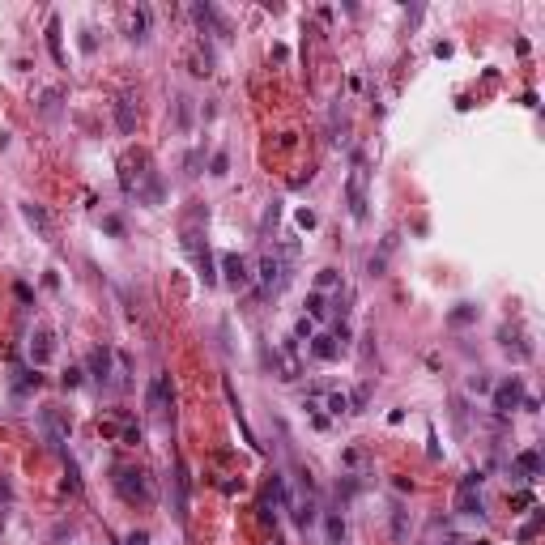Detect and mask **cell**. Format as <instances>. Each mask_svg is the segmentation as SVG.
Instances as JSON below:
<instances>
[{
	"label": "cell",
	"instance_id": "14",
	"mask_svg": "<svg viewBox=\"0 0 545 545\" xmlns=\"http://www.w3.org/2000/svg\"><path fill=\"white\" fill-rule=\"evenodd\" d=\"M311 354H315L320 362H333V358L341 354V341L328 337V333H315V337H311Z\"/></svg>",
	"mask_w": 545,
	"mask_h": 545
},
{
	"label": "cell",
	"instance_id": "30",
	"mask_svg": "<svg viewBox=\"0 0 545 545\" xmlns=\"http://www.w3.org/2000/svg\"><path fill=\"white\" fill-rule=\"evenodd\" d=\"M298 226L311 230V226H315V213H311V209H298Z\"/></svg>",
	"mask_w": 545,
	"mask_h": 545
},
{
	"label": "cell",
	"instance_id": "25",
	"mask_svg": "<svg viewBox=\"0 0 545 545\" xmlns=\"http://www.w3.org/2000/svg\"><path fill=\"white\" fill-rule=\"evenodd\" d=\"M350 409V396L345 392H328V414H345Z\"/></svg>",
	"mask_w": 545,
	"mask_h": 545
},
{
	"label": "cell",
	"instance_id": "21",
	"mask_svg": "<svg viewBox=\"0 0 545 545\" xmlns=\"http://www.w3.org/2000/svg\"><path fill=\"white\" fill-rule=\"evenodd\" d=\"M47 47H51V55H55V64H64V47H60V21H55V17L47 21Z\"/></svg>",
	"mask_w": 545,
	"mask_h": 545
},
{
	"label": "cell",
	"instance_id": "27",
	"mask_svg": "<svg viewBox=\"0 0 545 545\" xmlns=\"http://www.w3.org/2000/svg\"><path fill=\"white\" fill-rule=\"evenodd\" d=\"M55 107H60V90H47L43 94V115H55Z\"/></svg>",
	"mask_w": 545,
	"mask_h": 545
},
{
	"label": "cell",
	"instance_id": "6",
	"mask_svg": "<svg viewBox=\"0 0 545 545\" xmlns=\"http://www.w3.org/2000/svg\"><path fill=\"white\" fill-rule=\"evenodd\" d=\"M524 405V384L520 379H503L499 388H495V414H512V409H520Z\"/></svg>",
	"mask_w": 545,
	"mask_h": 545
},
{
	"label": "cell",
	"instance_id": "19",
	"mask_svg": "<svg viewBox=\"0 0 545 545\" xmlns=\"http://www.w3.org/2000/svg\"><path fill=\"white\" fill-rule=\"evenodd\" d=\"M324 529H328V545H345V520H341L337 512L324 516Z\"/></svg>",
	"mask_w": 545,
	"mask_h": 545
},
{
	"label": "cell",
	"instance_id": "18",
	"mask_svg": "<svg viewBox=\"0 0 545 545\" xmlns=\"http://www.w3.org/2000/svg\"><path fill=\"white\" fill-rule=\"evenodd\" d=\"M409 529H414V524H409V512H405V507H392V537L405 545L409 541Z\"/></svg>",
	"mask_w": 545,
	"mask_h": 545
},
{
	"label": "cell",
	"instance_id": "10",
	"mask_svg": "<svg viewBox=\"0 0 545 545\" xmlns=\"http://www.w3.org/2000/svg\"><path fill=\"white\" fill-rule=\"evenodd\" d=\"M85 367H90V379L94 384H111V350L107 345H94L90 358H85Z\"/></svg>",
	"mask_w": 545,
	"mask_h": 545
},
{
	"label": "cell",
	"instance_id": "12",
	"mask_svg": "<svg viewBox=\"0 0 545 545\" xmlns=\"http://www.w3.org/2000/svg\"><path fill=\"white\" fill-rule=\"evenodd\" d=\"M188 68H192V77H209V72H213V47L192 43V51H188Z\"/></svg>",
	"mask_w": 545,
	"mask_h": 545
},
{
	"label": "cell",
	"instance_id": "16",
	"mask_svg": "<svg viewBox=\"0 0 545 545\" xmlns=\"http://www.w3.org/2000/svg\"><path fill=\"white\" fill-rule=\"evenodd\" d=\"M516 473H524V482H533V477L541 473V452H533V448L520 452V456H516Z\"/></svg>",
	"mask_w": 545,
	"mask_h": 545
},
{
	"label": "cell",
	"instance_id": "15",
	"mask_svg": "<svg viewBox=\"0 0 545 545\" xmlns=\"http://www.w3.org/2000/svg\"><path fill=\"white\" fill-rule=\"evenodd\" d=\"M43 426H47V439H51V443H64L68 431H72V422H64L55 409H43Z\"/></svg>",
	"mask_w": 545,
	"mask_h": 545
},
{
	"label": "cell",
	"instance_id": "5",
	"mask_svg": "<svg viewBox=\"0 0 545 545\" xmlns=\"http://www.w3.org/2000/svg\"><path fill=\"white\" fill-rule=\"evenodd\" d=\"M222 273H226V281H230L234 290H247V286H252V264H247L239 252H226V256H222Z\"/></svg>",
	"mask_w": 545,
	"mask_h": 545
},
{
	"label": "cell",
	"instance_id": "20",
	"mask_svg": "<svg viewBox=\"0 0 545 545\" xmlns=\"http://www.w3.org/2000/svg\"><path fill=\"white\" fill-rule=\"evenodd\" d=\"M145 30H149V9H136V13H132V34H128V38H132V43H145V38H149Z\"/></svg>",
	"mask_w": 545,
	"mask_h": 545
},
{
	"label": "cell",
	"instance_id": "24",
	"mask_svg": "<svg viewBox=\"0 0 545 545\" xmlns=\"http://www.w3.org/2000/svg\"><path fill=\"white\" fill-rule=\"evenodd\" d=\"M473 315H477V307H469V303H460V307H456V311H452L448 320H452V324H469Z\"/></svg>",
	"mask_w": 545,
	"mask_h": 545
},
{
	"label": "cell",
	"instance_id": "13",
	"mask_svg": "<svg viewBox=\"0 0 545 545\" xmlns=\"http://www.w3.org/2000/svg\"><path fill=\"white\" fill-rule=\"evenodd\" d=\"M115 128L128 136V132H136V102H132V94H124V98H115Z\"/></svg>",
	"mask_w": 545,
	"mask_h": 545
},
{
	"label": "cell",
	"instance_id": "8",
	"mask_svg": "<svg viewBox=\"0 0 545 545\" xmlns=\"http://www.w3.org/2000/svg\"><path fill=\"white\" fill-rule=\"evenodd\" d=\"M350 213H354L358 222L367 217V171H362V166L350 175Z\"/></svg>",
	"mask_w": 545,
	"mask_h": 545
},
{
	"label": "cell",
	"instance_id": "9",
	"mask_svg": "<svg viewBox=\"0 0 545 545\" xmlns=\"http://www.w3.org/2000/svg\"><path fill=\"white\" fill-rule=\"evenodd\" d=\"M51 354H55V333L51 328H34V337H30V362L43 367Z\"/></svg>",
	"mask_w": 545,
	"mask_h": 545
},
{
	"label": "cell",
	"instance_id": "36",
	"mask_svg": "<svg viewBox=\"0 0 545 545\" xmlns=\"http://www.w3.org/2000/svg\"><path fill=\"white\" fill-rule=\"evenodd\" d=\"M128 545H149V533H128Z\"/></svg>",
	"mask_w": 545,
	"mask_h": 545
},
{
	"label": "cell",
	"instance_id": "34",
	"mask_svg": "<svg viewBox=\"0 0 545 545\" xmlns=\"http://www.w3.org/2000/svg\"><path fill=\"white\" fill-rule=\"evenodd\" d=\"M102 226H107L111 234H124V222H119V217H102Z\"/></svg>",
	"mask_w": 545,
	"mask_h": 545
},
{
	"label": "cell",
	"instance_id": "4",
	"mask_svg": "<svg viewBox=\"0 0 545 545\" xmlns=\"http://www.w3.org/2000/svg\"><path fill=\"white\" fill-rule=\"evenodd\" d=\"M171 401H175L171 375H166V371H158V375L149 379V388H145V409H149V414H166V409H171Z\"/></svg>",
	"mask_w": 545,
	"mask_h": 545
},
{
	"label": "cell",
	"instance_id": "2",
	"mask_svg": "<svg viewBox=\"0 0 545 545\" xmlns=\"http://www.w3.org/2000/svg\"><path fill=\"white\" fill-rule=\"evenodd\" d=\"M252 277L260 281L264 294H281V290L290 286V260H286V256H260V264H256Z\"/></svg>",
	"mask_w": 545,
	"mask_h": 545
},
{
	"label": "cell",
	"instance_id": "28",
	"mask_svg": "<svg viewBox=\"0 0 545 545\" xmlns=\"http://www.w3.org/2000/svg\"><path fill=\"white\" fill-rule=\"evenodd\" d=\"M537 529H541V516H537L533 524H524V529H520V541H533V537H537Z\"/></svg>",
	"mask_w": 545,
	"mask_h": 545
},
{
	"label": "cell",
	"instance_id": "22",
	"mask_svg": "<svg viewBox=\"0 0 545 545\" xmlns=\"http://www.w3.org/2000/svg\"><path fill=\"white\" fill-rule=\"evenodd\" d=\"M337 286H341V273H337V269H320V277H315V294L337 290Z\"/></svg>",
	"mask_w": 545,
	"mask_h": 545
},
{
	"label": "cell",
	"instance_id": "11",
	"mask_svg": "<svg viewBox=\"0 0 545 545\" xmlns=\"http://www.w3.org/2000/svg\"><path fill=\"white\" fill-rule=\"evenodd\" d=\"M273 362H277V375H281V379H298V354H294V337H290V341H281V350L273 354Z\"/></svg>",
	"mask_w": 545,
	"mask_h": 545
},
{
	"label": "cell",
	"instance_id": "31",
	"mask_svg": "<svg viewBox=\"0 0 545 545\" xmlns=\"http://www.w3.org/2000/svg\"><path fill=\"white\" fill-rule=\"evenodd\" d=\"M77 384H81V371H77V367H68V371H64V388H77Z\"/></svg>",
	"mask_w": 545,
	"mask_h": 545
},
{
	"label": "cell",
	"instance_id": "26",
	"mask_svg": "<svg viewBox=\"0 0 545 545\" xmlns=\"http://www.w3.org/2000/svg\"><path fill=\"white\" fill-rule=\"evenodd\" d=\"M303 337H307V341H311V337H315V324H311V320H307V315H303V320H298V324H294V341H303Z\"/></svg>",
	"mask_w": 545,
	"mask_h": 545
},
{
	"label": "cell",
	"instance_id": "23",
	"mask_svg": "<svg viewBox=\"0 0 545 545\" xmlns=\"http://www.w3.org/2000/svg\"><path fill=\"white\" fill-rule=\"evenodd\" d=\"M324 315H328V307H324V294H311V298H307V320L315 324V320H324Z\"/></svg>",
	"mask_w": 545,
	"mask_h": 545
},
{
	"label": "cell",
	"instance_id": "35",
	"mask_svg": "<svg viewBox=\"0 0 545 545\" xmlns=\"http://www.w3.org/2000/svg\"><path fill=\"white\" fill-rule=\"evenodd\" d=\"M512 507H520V512H524V507H533V495H529V490H524V495H516V499H512Z\"/></svg>",
	"mask_w": 545,
	"mask_h": 545
},
{
	"label": "cell",
	"instance_id": "1",
	"mask_svg": "<svg viewBox=\"0 0 545 545\" xmlns=\"http://www.w3.org/2000/svg\"><path fill=\"white\" fill-rule=\"evenodd\" d=\"M111 486H115V495H119L124 503H141V507L153 503V486H149V477H145L141 469H132V465H115Z\"/></svg>",
	"mask_w": 545,
	"mask_h": 545
},
{
	"label": "cell",
	"instance_id": "33",
	"mask_svg": "<svg viewBox=\"0 0 545 545\" xmlns=\"http://www.w3.org/2000/svg\"><path fill=\"white\" fill-rule=\"evenodd\" d=\"M183 166H188V175H200V171H196V166H200V149H196V153H188V162H183Z\"/></svg>",
	"mask_w": 545,
	"mask_h": 545
},
{
	"label": "cell",
	"instance_id": "32",
	"mask_svg": "<svg viewBox=\"0 0 545 545\" xmlns=\"http://www.w3.org/2000/svg\"><path fill=\"white\" fill-rule=\"evenodd\" d=\"M469 388H473V392H490V379H486V375H473Z\"/></svg>",
	"mask_w": 545,
	"mask_h": 545
},
{
	"label": "cell",
	"instance_id": "3",
	"mask_svg": "<svg viewBox=\"0 0 545 545\" xmlns=\"http://www.w3.org/2000/svg\"><path fill=\"white\" fill-rule=\"evenodd\" d=\"M456 512L460 516H482V473H465L456 486Z\"/></svg>",
	"mask_w": 545,
	"mask_h": 545
},
{
	"label": "cell",
	"instance_id": "37",
	"mask_svg": "<svg viewBox=\"0 0 545 545\" xmlns=\"http://www.w3.org/2000/svg\"><path fill=\"white\" fill-rule=\"evenodd\" d=\"M439 545H465V541H460V537H443Z\"/></svg>",
	"mask_w": 545,
	"mask_h": 545
},
{
	"label": "cell",
	"instance_id": "17",
	"mask_svg": "<svg viewBox=\"0 0 545 545\" xmlns=\"http://www.w3.org/2000/svg\"><path fill=\"white\" fill-rule=\"evenodd\" d=\"M175 520L179 524L188 520V477H183V469H175Z\"/></svg>",
	"mask_w": 545,
	"mask_h": 545
},
{
	"label": "cell",
	"instance_id": "7",
	"mask_svg": "<svg viewBox=\"0 0 545 545\" xmlns=\"http://www.w3.org/2000/svg\"><path fill=\"white\" fill-rule=\"evenodd\" d=\"M21 217L30 222V230H38V239H47V243L55 239V226H51V217H47V209H43V205L26 200V205H21Z\"/></svg>",
	"mask_w": 545,
	"mask_h": 545
},
{
	"label": "cell",
	"instance_id": "29",
	"mask_svg": "<svg viewBox=\"0 0 545 545\" xmlns=\"http://www.w3.org/2000/svg\"><path fill=\"white\" fill-rule=\"evenodd\" d=\"M226 166H230V158L226 153H213V175H226Z\"/></svg>",
	"mask_w": 545,
	"mask_h": 545
}]
</instances>
